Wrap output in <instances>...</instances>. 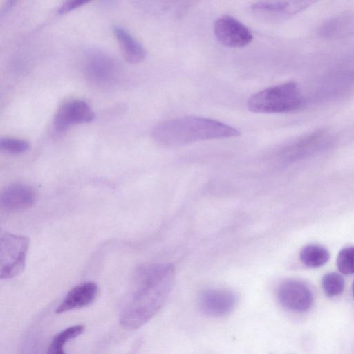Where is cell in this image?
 Segmentation results:
<instances>
[{
	"label": "cell",
	"instance_id": "obj_1",
	"mask_svg": "<svg viewBox=\"0 0 354 354\" xmlns=\"http://www.w3.org/2000/svg\"><path fill=\"white\" fill-rule=\"evenodd\" d=\"M175 270L169 263L140 266L133 277L130 303L120 317L127 329H138L149 321L163 306L174 286Z\"/></svg>",
	"mask_w": 354,
	"mask_h": 354
},
{
	"label": "cell",
	"instance_id": "obj_2",
	"mask_svg": "<svg viewBox=\"0 0 354 354\" xmlns=\"http://www.w3.org/2000/svg\"><path fill=\"white\" fill-rule=\"evenodd\" d=\"M240 131L218 120L199 116H183L157 124L153 138L165 146H180L196 142L237 137Z\"/></svg>",
	"mask_w": 354,
	"mask_h": 354
},
{
	"label": "cell",
	"instance_id": "obj_3",
	"mask_svg": "<svg viewBox=\"0 0 354 354\" xmlns=\"http://www.w3.org/2000/svg\"><path fill=\"white\" fill-rule=\"evenodd\" d=\"M304 102L297 83L289 81L254 93L248 99L247 107L256 113H284L299 109Z\"/></svg>",
	"mask_w": 354,
	"mask_h": 354
},
{
	"label": "cell",
	"instance_id": "obj_4",
	"mask_svg": "<svg viewBox=\"0 0 354 354\" xmlns=\"http://www.w3.org/2000/svg\"><path fill=\"white\" fill-rule=\"evenodd\" d=\"M0 246V278H13L25 268L29 239L26 236L5 233L1 236Z\"/></svg>",
	"mask_w": 354,
	"mask_h": 354
},
{
	"label": "cell",
	"instance_id": "obj_5",
	"mask_svg": "<svg viewBox=\"0 0 354 354\" xmlns=\"http://www.w3.org/2000/svg\"><path fill=\"white\" fill-rule=\"evenodd\" d=\"M214 33L219 43L233 48L245 47L253 39L250 30L237 19L228 15H223L215 21Z\"/></svg>",
	"mask_w": 354,
	"mask_h": 354
},
{
	"label": "cell",
	"instance_id": "obj_6",
	"mask_svg": "<svg viewBox=\"0 0 354 354\" xmlns=\"http://www.w3.org/2000/svg\"><path fill=\"white\" fill-rule=\"evenodd\" d=\"M277 297L285 308L297 313H304L313 304L311 290L304 282L296 279L282 281L277 289Z\"/></svg>",
	"mask_w": 354,
	"mask_h": 354
},
{
	"label": "cell",
	"instance_id": "obj_7",
	"mask_svg": "<svg viewBox=\"0 0 354 354\" xmlns=\"http://www.w3.org/2000/svg\"><path fill=\"white\" fill-rule=\"evenodd\" d=\"M315 1H274L253 3L250 10L255 16L268 21H279L294 16L310 7Z\"/></svg>",
	"mask_w": 354,
	"mask_h": 354
},
{
	"label": "cell",
	"instance_id": "obj_8",
	"mask_svg": "<svg viewBox=\"0 0 354 354\" xmlns=\"http://www.w3.org/2000/svg\"><path fill=\"white\" fill-rule=\"evenodd\" d=\"M237 297L234 292L223 288H208L200 295L198 304L206 315L221 317L230 314L235 308Z\"/></svg>",
	"mask_w": 354,
	"mask_h": 354
},
{
	"label": "cell",
	"instance_id": "obj_9",
	"mask_svg": "<svg viewBox=\"0 0 354 354\" xmlns=\"http://www.w3.org/2000/svg\"><path fill=\"white\" fill-rule=\"evenodd\" d=\"M95 114L84 100H71L60 106L55 113L53 125L58 132H63L71 126L91 122Z\"/></svg>",
	"mask_w": 354,
	"mask_h": 354
},
{
	"label": "cell",
	"instance_id": "obj_10",
	"mask_svg": "<svg viewBox=\"0 0 354 354\" xmlns=\"http://www.w3.org/2000/svg\"><path fill=\"white\" fill-rule=\"evenodd\" d=\"M85 73L91 82L99 86H106L115 80L118 67L110 56L95 53L88 57L85 64Z\"/></svg>",
	"mask_w": 354,
	"mask_h": 354
},
{
	"label": "cell",
	"instance_id": "obj_11",
	"mask_svg": "<svg viewBox=\"0 0 354 354\" xmlns=\"http://www.w3.org/2000/svg\"><path fill=\"white\" fill-rule=\"evenodd\" d=\"M97 293L98 286L95 283L86 281L80 283L66 294L55 312L61 314L87 306L94 301Z\"/></svg>",
	"mask_w": 354,
	"mask_h": 354
},
{
	"label": "cell",
	"instance_id": "obj_12",
	"mask_svg": "<svg viewBox=\"0 0 354 354\" xmlns=\"http://www.w3.org/2000/svg\"><path fill=\"white\" fill-rule=\"evenodd\" d=\"M35 192L31 187L23 183H15L7 187L1 193V206L8 211L17 212L32 205Z\"/></svg>",
	"mask_w": 354,
	"mask_h": 354
},
{
	"label": "cell",
	"instance_id": "obj_13",
	"mask_svg": "<svg viewBox=\"0 0 354 354\" xmlns=\"http://www.w3.org/2000/svg\"><path fill=\"white\" fill-rule=\"evenodd\" d=\"M113 33L125 59L132 64L142 62L146 51L142 45L124 28L115 25Z\"/></svg>",
	"mask_w": 354,
	"mask_h": 354
},
{
	"label": "cell",
	"instance_id": "obj_14",
	"mask_svg": "<svg viewBox=\"0 0 354 354\" xmlns=\"http://www.w3.org/2000/svg\"><path fill=\"white\" fill-rule=\"evenodd\" d=\"M328 251L323 246L311 244L305 246L300 252L301 262L309 268H318L327 263Z\"/></svg>",
	"mask_w": 354,
	"mask_h": 354
},
{
	"label": "cell",
	"instance_id": "obj_15",
	"mask_svg": "<svg viewBox=\"0 0 354 354\" xmlns=\"http://www.w3.org/2000/svg\"><path fill=\"white\" fill-rule=\"evenodd\" d=\"M322 286L327 296L335 297L339 295L343 292L344 281L339 274L330 272L323 277Z\"/></svg>",
	"mask_w": 354,
	"mask_h": 354
},
{
	"label": "cell",
	"instance_id": "obj_16",
	"mask_svg": "<svg viewBox=\"0 0 354 354\" xmlns=\"http://www.w3.org/2000/svg\"><path fill=\"white\" fill-rule=\"evenodd\" d=\"M85 330V326L83 324H76L69 326L56 334L50 344L57 347L64 348V346L71 340L82 335Z\"/></svg>",
	"mask_w": 354,
	"mask_h": 354
},
{
	"label": "cell",
	"instance_id": "obj_17",
	"mask_svg": "<svg viewBox=\"0 0 354 354\" xmlns=\"http://www.w3.org/2000/svg\"><path fill=\"white\" fill-rule=\"evenodd\" d=\"M30 146L28 141L12 137H4L0 140L1 151L10 154H21L29 150Z\"/></svg>",
	"mask_w": 354,
	"mask_h": 354
},
{
	"label": "cell",
	"instance_id": "obj_18",
	"mask_svg": "<svg viewBox=\"0 0 354 354\" xmlns=\"http://www.w3.org/2000/svg\"><path fill=\"white\" fill-rule=\"evenodd\" d=\"M337 266L344 274H354V246L344 248L339 252Z\"/></svg>",
	"mask_w": 354,
	"mask_h": 354
},
{
	"label": "cell",
	"instance_id": "obj_19",
	"mask_svg": "<svg viewBox=\"0 0 354 354\" xmlns=\"http://www.w3.org/2000/svg\"><path fill=\"white\" fill-rule=\"evenodd\" d=\"M87 2L82 0L67 1L59 7L57 12L59 14H65L84 5Z\"/></svg>",
	"mask_w": 354,
	"mask_h": 354
},
{
	"label": "cell",
	"instance_id": "obj_20",
	"mask_svg": "<svg viewBox=\"0 0 354 354\" xmlns=\"http://www.w3.org/2000/svg\"><path fill=\"white\" fill-rule=\"evenodd\" d=\"M46 354H66L64 348L54 346L51 344L49 345Z\"/></svg>",
	"mask_w": 354,
	"mask_h": 354
},
{
	"label": "cell",
	"instance_id": "obj_21",
	"mask_svg": "<svg viewBox=\"0 0 354 354\" xmlns=\"http://www.w3.org/2000/svg\"><path fill=\"white\" fill-rule=\"evenodd\" d=\"M353 296H354V282H353Z\"/></svg>",
	"mask_w": 354,
	"mask_h": 354
}]
</instances>
